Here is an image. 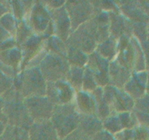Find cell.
Listing matches in <instances>:
<instances>
[{"label": "cell", "mask_w": 149, "mask_h": 140, "mask_svg": "<svg viewBox=\"0 0 149 140\" xmlns=\"http://www.w3.org/2000/svg\"><path fill=\"white\" fill-rule=\"evenodd\" d=\"M1 96L3 99V113L7 125L29 129L33 121L29 115L24 98L20 92L12 85Z\"/></svg>", "instance_id": "6da1fadb"}, {"label": "cell", "mask_w": 149, "mask_h": 140, "mask_svg": "<svg viewBox=\"0 0 149 140\" xmlns=\"http://www.w3.org/2000/svg\"><path fill=\"white\" fill-rule=\"evenodd\" d=\"M13 85L24 99L46 96L47 82L38 67L26 68L13 79Z\"/></svg>", "instance_id": "7a4b0ae2"}, {"label": "cell", "mask_w": 149, "mask_h": 140, "mask_svg": "<svg viewBox=\"0 0 149 140\" xmlns=\"http://www.w3.org/2000/svg\"><path fill=\"white\" fill-rule=\"evenodd\" d=\"M80 114L74 103L55 105L50 121L61 140L78 128Z\"/></svg>", "instance_id": "3957f363"}, {"label": "cell", "mask_w": 149, "mask_h": 140, "mask_svg": "<svg viewBox=\"0 0 149 140\" xmlns=\"http://www.w3.org/2000/svg\"><path fill=\"white\" fill-rule=\"evenodd\" d=\"M65 44L78 48L87 55L95 51L97 48L95 26L91 19L80 25L71 32Z\"/></svg>", "instance_id": "277c9868"}, {"label": "cell", "mask_w": 149, "mask_h": 140, "mask_svg": "<svg viewBox=\"0 0 149 140\" xmlns=\"http://www.w3.org/2000/svg\"><path fill=\"white\" fill-rule=\"evenodd\" d=\"M70 66L65 58L48 52L38 68L46 82H55L65 80Z\"/></svg>", "instance_id": "5b68a950"}, {"label": "cell", "mask_w": 149, "mask_h": 140, "mask_svg": "<svg viewBox=\"0 0 149 140\" xmlns=\"http://www.w3.org/2000/svg\"><path fill=\"white\" fill-rule=\"evenodd\" d=\"M103 97L107 102L111 113L131 112L135 100L124 89L118 88L111 85L103 88Z\"/></svg>", "instance_id": "8992f818"}, {"label": "cell", "mask_w": 149, "mask_h": 140, "mask_svg": "<svg viewBox=\"0 0 149 140\" xmlns=\"http://www.w3.org/2000/svg\"><path fill=\"white\" fill-rule=\"evenodd\" d=\"M64 7L69 16L71 32L90 20L94 13V7L90 1H65Z\"/></svg>", "instance_id": "52a82bcc"}, {"label": "cell", "mask_w": 149, "mask_h": 140, "mask_svg": "<svg viewBox=\"0 0 149 140\" xmlns=\"http://www.w3.org/2000/svg\"><path fill=\"white\" fill-rule=\"evenodd\" d=\"M121 14L132 23L149 22V1H116Z\"/></svg>", "instance_id": "ba28073f"}, {"label": "cell", "mask_w": 149, "mask_h": 140, "mask_svg": "<svg viewBox=\"0 0 149 140\" xmlns=\"http://www.w3.org/2000/svg\"><path fill=\"white\" fill-rule=\"evenodd\" d=\"M76 91L65 80L47 82L46 97L54 105L74 103Z\"/></svg>", "instance_id": "9c48e42d"}, {"label": "cell", "mask_w": 149, "mask_h": 140, "mask_svg": "<svg viewBox=\"0 0 149 140\" xmlns=\"http://www.w3.org/2000/svg\"><path fill=\"white\" fill-rule=\"evenodd\" d=\"M26 23L34 34L44 36L51 23V17L42 1H34Z\"/></svg>", "instance_id": "30bf717a"}, {"label": "cell", "mask_w": 149, "mask_h": 140, "mask_svg": "<svg viewBox=\"0 0 149 140\" xmlns=\"http://www.w3.org/2000/svg\"><path fill=\"white\" fill-rule=\"evenodd\" d=\"M24 103L33 121L50 120L55 105L46 96L26 98Z\"/></svg>", "instance_id": "8fae6325"}, {"label": "cell", "mask_w": 149, "mask_h": 140, "mask_svg": "<svg viewBox=\"0 0 149 140\" xmlns=\"http://www.w3.org/2000/svg\"><path fill=\"white\" fill-rule=\"evenodd\" d=\"M109 63L110 61L100 56L96 51L88 55L85 67L92 73L98 87L103 88L109 85Z\"/></svg>", "instance_id": "7c38bea8"}, {"label": "cell", "mask_w": 149, "mask_h": 140, "mask_svg": "<svg viewBox=\"0 0 149 140\" xmlns=\"http://www.w3.org/2000/svg\"><path fill=\"white\" fill-rule=\"evenodd\" d=\"M22 55L18 47L0 52V71L9 78L13 79L19 73Z\"/></svg>", "instance_id": "4fadbf2b"}, {"label": "cell", "mask_w": 149, "mask_h": 140, "mask_svg": "<svg viewBox=\"0 0 149 140\" xmlns=\"http://www.w3.org/2000/svg\"><path fill=\"white\" fill-rule=\"evenodd\" d=\"M49 15L53 26L54 35L65 42L71 33V21L65 7L49 10Z\"/></svg>", "instance_id": "5bb4252c"}, {"label": "cell", "mask_w": 149, "mask_h": 140, "mask_svg": "<svg viewBox=\"0 0 149 140\" xmlns=\"http://www.w3.org/2000/svg\"><path fill=\"white\" fill-rule=\"evenodd\" d=\"M148 71L135 72L132 71V75L123 89L134 100L143 97L148 91Z\"/></svg>", "instance_id": "9a60e30c"}, {"label": "cell", "mask_w": 149, "mask_h": 140, "mask_svg": "<svg viewBox=\"0 0 149 140\" xmlns=\"http://www.w3.org/2000/svg\"><path fill=\"white\" fill-rule=\"evenodd\" d=\"M109 13L110 18V36H113L116 39H119L122 36L132 37V22L128 20L120 13L110 12Z\"/></svg>", "instance_id": "2e32d148"}, {"label": "cell", "mask_w": 149, "mask_h": 140, "mask_svg": "<svg viewBox=\"0 0 149 140\" xmlns=\"http://www.w3.org/2000/svg\"><path fill=\"white\" fill-rule=\"evenodd\" d=\"M135 51L130 38L122 36L117 39L116 54L114 61L122 66L133 71Z\"/></svg>", "instance_id": "e0dca14e"}, {"label": "cell", "mask_w": 149, "mask_h": 140, "mask_svg": "<svg viewBox=\"0 0 149 140\" xmlns=\"http://www.w3.org/2000/svg\"><path fill=\"white\" fill-rule=\"evenodd\" d=\"M29 134V140H61L50 120L33 121Z\"/></svg>", "instance_id": "ac0fdd59"}, {"label": "cell", "mask_w": 149, "mask_h": 140, "mask_svg": "<svg viewBox=\"0 0 149 140\" xmlns=\"http://www.w3.org/2000/svg\"><path fill=\"white\" fill-rule=\"evenodd\" d=\"M45 39L43 36H38L33 34L20 45L19 48L21 52L22 61L19 72L25 69L29 61L39 52Z\"/></svg>", "instance_id": "d6986e66"}, {"label": "cell", "mask_w": 149, "mask_h": 140, "mask_svg": "<svg viewBox=\"0 0 149 140\" xmlns=\"http://www.w3.org/2000/svg\"><path fill=\"white\" fill-rule=\"evenodd\" d=\"M132 71L122 66L116 61L109 63V85L122 89L132 75Z\"/></svg>", "instance_id": "ffe728a7"}, {"label": "cell", "mask_w": 149, "mask_h": 140, "mask_svg": "<svg viewBox=\"0 0 149 140\" xmlns=\"http://www.w3.org/2000/svg\"><path fill=\"white\" fill-rule=\"evenodd\" d=\"M74 103L80 115H95V103L92 93L76 92Z\"/></svg>", "instance_id": "44dd1931"}, {"label": "cell", "mask_w": 149, "mask_h": 140, "mask_svg": "<svg viewBox=\"0 0 149 140\" xmlns=\"http://www.w3.org/2000/svg\"><path fill=\"white\" fill-rule=\"evenodd\" d=\"M77 128L92 137L103 129V123L95 115H80Z\"/></svg>", "instance_id": "7402d4cb"}, {"label": "cell", "mask_w": 149, "mask_h": 140, "mask_svg": "<svg viewBox=\"0 0 149 140\" xmlns=\"http://www.w3.org/2000/svg\"><path fill=\"white\" fill-rule=\"evenodd\" d=\"M148 93L144 95L143 97L135 100L132 112L136 118L138 122V125L148 127Z\"/></svg>", "instance_id": "603a6c76"}, {"label": "cell", "mask_w": 149, "mask_h": 140, "mask_svg": "<svg viewBox=\"0 0 149 140\" xmlns=\"http://www.w3.org/2000/svg\"><path fill=\"white\" fill-rule=\"evenodd\" d=\"M10 13L17 21L26 22L34 1H10Z\"/></svg>", "instance_id": "cb8c5ba5"}, {"label": "cell", "mask_w": 149, "mask_h": 140, "mask_svg": "<svg viewBox=\"0 0 149 140\" xmlns=\"http://www.w3.org/2000/svg\"><path fill=\"white\" fill-rule=\"evenodd\" d=\"M91 93L95 103V115L100 120L103 121L111 115V110L103 97V88L97 87Z\"/></svg>", "instance_id": "d4e9b609"}, {"label": "cell", "mask_w": 149, "mask_h": 140, "mask_svg": "<svg viewBox=\"0 0 149 140\" xmlns=\"http://www.w3.org/2000/svg\"><path fill=\"white\" fill-rule=\"evenodd\" d=\"M132 36L137 39L148 58V23H132Z\"/></svg>", "instance_id": "484cf974"}, {"label": "cell", "mask_w": 149, "mask_h": 140, "mask_svg": "<svg viewBox=\"0 0 149 140\" xmlns=\"http://www.w3.org/2000/svg\"><path fill=\"white\" fill-rule=\"evenodd\" d=\"M117 39L110 36L109 38L97 45L95 51L105 59L111 61L114 59L116 54Z\"/></svg>", "instance_id": "4316f807"}, {"label": "cell", "mask_w": 149, "mask_h": 140, "mask_svg": "<svg viewBox=\"0 0 149 140\" xmlns=\"http://www.w3.org/2000/svg\"><path fill=\"white\" fill-rule=\"evenodd\" d=\"M130 41L133 45L134 51H135L133 71L140 72V71H148V58L146 56L141 45L138 43L137 39L133 36L130 38Z\"/></svg>", "instance_id": "83f0119b"}, {"label": "cell", "mask_w": 149, "mask_h": 140, "mask_svg": "<svg viewBox=\"0 0 149 140\" xmlns=\"http://www.w3.org/2000/svg\"><path fill=\"white\" fill-rule=\"evenodd\" d=\"M84 68L70 66V68L65 76V81L74 88L76 92L82 90L83 76H84Z\"/></svg>", "instance_id": "f1b7e54d"}, {"label": "cell", "mask_w": 149, "mask_h": 140, "mask_svg": "<svg viewBox=\"0 0 149 140\" xmlns=\"http://www.w3.org/2000/svg\"><path fill=\"white\" fill-rule=\"evenodd\" d=\"M67 47L66 59L71 66L84 68L87 64L88 55L83 52L78 48L65 44Z\"/></svg>", "instance_id": "f546056e"}, {"label": "cell", "mask_w": 149, "mask_h": 140, "mask_svg": "<svg viewBox=\"0 0 149 140\" xmlns=\"http://www.w3.org/2000/svg\"><path fill=\"white\" fill-rule=\"evenodd\" d=\"M0 140H29V129L7 124Z\"/></svg>", "instance_id": "4dcf8cb0"}, {"label": "cell", "mask_w": 149, "mask_h": 140, "mask_svg": "<svg viewBox=\"0 0 149 140\" xmlns=\"http://www.w3.org/2000/svg\"><path fill=\"white\" fill-rule=\"evenodd\" d=\"M46 45L49 52L59 55L66 58L67 47L65 42L58 36L52 35L46 39Z\"/></svg>", "instance_id": "1f68e13d"}, {"label": "cell", "mask_w": 149, "mask_h": 140, "mask_svg": "<svg viewBox=\"0 0 149 140\" xmlns=\"http://www.w3.org/2000/svg\"><path fill=\"white\" fill-rule=\"evenodd\" d=\"M33 34V32L26 22L17 21V29L14 38L17 43V47L20 48L22 44L24 43Z\"/></svg>", "instance_id": "d6a6232c"}, {"label": "cell", "mask_w": 149, "mask_h": 140, "mask_svg": "<svg viewBox=\"0 0 149 140\" xmlns=\"http://www.w3.org/2000/svg\"><path fill=\"white\" fill-rule=\"evenodd\" d=\"M0 25L14 37L15 35L16 29L17 26V20L15 18L13 14L7 13L0 18Z\"/></svg>", "instance_id": "836d02e7"}, {"label": "cell", "mask_w": 149, "mask_h": 140, "mask_svg": "<svg viewBox=\"0 0 149 140\" xmlns=\"http://www.w3.org/2000/svg\"><path fill=\"white\" fill-rule=\"evenodd\" d=\"M98 87L93 77V74L90 72V70L84 67V76H83V83H82V90L83 91L86 92H93L95 89Z\"/></svg>", "instance_id": "e575fe53"}, {"label": "cell", "mask_w": 149, "mask_h": 140, "mask_svg": "<svg viewBox=\"0 0 149 140\" xmlns=\"http://www.w3.org/2000/svg\"><path fill=\"white\" fill-rule=\"evenodd\" d=\"M93 7L97 10H101V11L107 12H115V13H120L117 5L116 4L115 1H105V0H101V1H90Z\"/></svg>", "instance_id": "d590c367"}, {"label": "cell", "mask_w": 149, "mask_h": 140, "mask_svg": "<svg viewBox=\"0 0 149 140\" xmlns=\"http://www.w3.org/2000/svg\"><path fill=\"white\" fill-rule=\"evenodd\" d=\"M46 39H45V42H44V44L43 45H42L40 50L39 51V52H38V53L36 54L30 61H29V63L27 64L26 68L38 67L39 66V64H41V62L42 61V60H43L44 58H45V57L46 56V55L48 53V52H49L46 45Z\"/></svg>", "instance_id": "8d00e7d4"}, {"label": "cell", "mask_w": 149, "mask_h": 140, "mask_svg": "<svg viewBox=\"0 0 149 140\" xmlns=\"http://www.w3.org/2000/svg\"><path fill=\"white\" fill-rule=\"evenodd\" d=\"M113 136L116 140H137L135 136L134 128L131 129H124Z\"/></svg>", "instance_id": "74e56055"}, {"label": "cell", "mask_w": 149, "mask_h": 140, "mask_svg": "<svg viewBox=\"0 0 149 140\" xmlns=\"http://www.w3.org/2000/svg\"><path fill=\"white\" fill-rule=\"evenodd\" d=\"M134 131H135V136L137 140L149 139L148 127L138 125L134 128Z\"/></svg>", "instance_id": "f35d334b"}, {"label": "cell", "mask_w": 149, "mask_h": 140, "mask_svg": "<svg viewBox=\"0 0 149 140\" xmlns=\"http://www.w3.org/2000/svg\"><path fill=\"white\" fill-rule=\"evenodd\" d=\"M63 140H91V137L88 136L82 131L77 128L75 131L68 134Z\"/></svg>", "instance_id": "ab89813d"}, {"label": "cell", "mask_w": 149, "mask_h": 140, "mask_svg": "<svg viewBox=\"0 0 149 140\" xmlns=\"http://www.w3.org/2000/svg\"><path fill=\"white\" fill-rule=\"evenodd\" d=\"M13 80L9 78L0 71V95L8 90L13 85Z\"/></svg>", "instance_id": "60d3db41"}, {"label": "cell", "mask_w": 149, "mask_h": 140, "mask_svg": "<svg viewBox=\"0 0 149 140\" xmlns=\"http://www.w3.org/2000/svg\"><path fill=\"white\" fill-rule=\"evenodd\" d=\"M91 140H116L113 134L103 129L91 137Z\"/></svg>", "instance_id": "b9f144b4"}, {"label": "cell", "mask_w": 149, "mask_h": 140, "mask_svg": "<svg viewBox=\"0 0 149 140\" xmlns=\"http://www.w3.org/2000/svg\"><path fill=\"white\" fill-rule=\"evenodd\" d=\"M65 1H58V0H52V1H42L44 5L46 7L48 10H55L60 8L65 4Z\"/></svg>", "instance_id": "7bdbcfd3"}, {"label": "cell", "mask_w": 149, "mask_h": 140, "mask_svg": "<svg viewBox=\"0 0 149 140\" xmlns=\"http://www.w3.org/2000/svg\"><path fill=\"white\" fill-rule=\"evenodd\" d=\"M15 47H17V43H16V41L15 39V38L13 36H12L10 39H7L5 42H3L2 45L0 46V52L1 51L12 49V48H15Z\"/></svg>", "instance_id": "ee69618b"}, {"label": "cell", "mask_w": 149, "mask_h": 140, "mask_svg": "<svg viewBox=\"0 0 149 140\" xmlns=\"http://www.w3.org/2000/svg\"><path fill=\"white\" fill-rule=\"evenodd\" d=\"M10 1H0V18L7 13H10Z\"/></svg>", "instance_id": "f6af8a7d"}, {"label": "cell", "mask_w": 149, "mask_h": 140, "mask_svg": "<svg viewBox=\"0 0 149 140\" xmlns=\"http://www.w3.org/2000/svg\"><path fill=\"white\" fill-rule=\"evenodd\" d=\"M10 37H12L11 35L0 25V46L2 45L3 42H5L7 39H10Z\"/></svg>", "instance_id": "bcb514c9"}, {"label": "cell", "mask_w": 149, "mask_h": 140, "mask_svg": "<svg viewBox=\"0 0 149 140\" xmlns=\"http://www.w3.org/2000/svg\"><path fill=\"white\" fill-rule=\"evenodd\" d=\"M0 120L7 124V120H6L4 113H3V99L1 95H0Z\"/></svg>", "instance_id": "7dc6e473"}, {"label": "cell", "mask_w": 149, "mask_h": 140, "mask_svg": "<svg viewBox=\"0 0 149 140\" xmlns=\"http://www.w3.org/2000/svg\"><path fill=\"white\" fill-rule=\"evenodd\" d=\"M6 125H7V124H5L4 122L0 120V136H1V135L3 134V132H4V129H5Z\"/></svg>", "instance_id": "c3c4849f"}]
</instances>
